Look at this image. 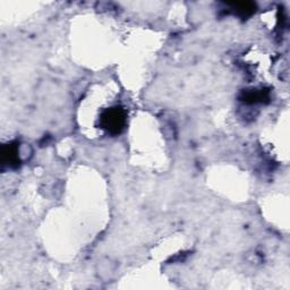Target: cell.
<instances>
[{
    "label": "cell",
    "instance_id": "6da1fadb",
    "mask_svg": "<svg viewBox=\"0 0 290 290\" xmlns=\"http://www.w3.org/2000/svg\"><path fill=\"white\" fill-rule=\"evenodd\" d=\"M126 110L121 107H111L106 109L100 117V126L110 135H118L126 126Z\"/></svg>",
    "mask_w": 290,
    "mask_h": 290
},
{
    "label": "cell",
    "instance_id": "3957f363",
    "mask_svg": "<svg viewBox=\"0 0 290 290\" xmlns=\"http://www.w3.org/2000/svg\"><path fill=\"white\" fill-rule=\"evenodd\" d=\"M269 99V94H267L266 91H263V90H252V91H248V92L244 93V97L243 100L244 102L246 103H260L263 102L264 100Z\"/></svg>",
    "mask_w": 290,
    "mask_h": 290
},
{
    "label": "cell",
    "instance_id": "7a4b0ae2",
    "mask_svg": "<svg viewBox=\"0 0 290 290\" xmlns=\"http://www.w3.org/2000/svg\"><path fill=\"white\" fill-rule=\"evenodd\" d=\"M2 162L3 165L16 167L20 163V154L15 144L4 145L2 150Z\"/></svg>",
    "mask_w": 290,
    "mask_h": 290
},
{
    "label": "cell",
    "instance_id": "277c9868",
    "mask_svg": "<svg viewBox=\"0 0 290 290\" xmlns=\"http://www.w3.org/2000/svg\"><path fill=\"white\" fill-rule=\"evenodd\" d=\"M231 6H233V9H235V12H237V14L244 17L252 15L255 12V5L252 3H237L233 4Z\"/></svg>",
    "mask_w": 290,
    "mask_h": 290
}]
</instances>
